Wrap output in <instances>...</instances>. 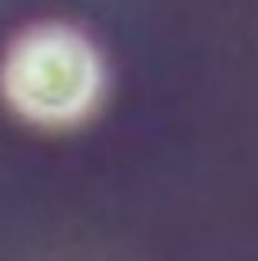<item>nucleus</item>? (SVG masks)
Listing matches in <instances>:
<instances>
[{
  "instance_id": "obj_1",
  "label": "nucleus",
  "mask_w": 258,
  "mask_h": 261,
  "mask_svg": "<svg viewBox=\"0 0 258 261\" xmlns=\"http://www.w3.org/2000/svg\"><path fill=\"white\" fill-rule=\"evenodd\" d=\"M103 57L83 30L40 23L23 30L4 57V99L20 119L46 129L76 126L103 96Z\"/></svg>"
}]
</instances>
